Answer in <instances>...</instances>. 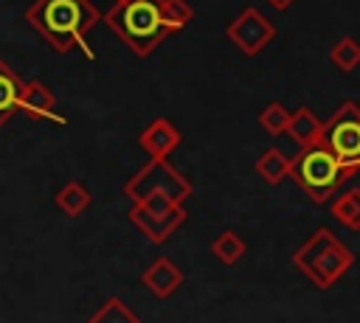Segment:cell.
Returning <instances> with one entry per match:
<instances>
[{"mask_svg":"<svg viewBox=\"0 0 360 323\" xmlns=\"http://www.w3.org/2000/svg\"><path fill=\"white\" fill-rule=\"evenodd\" d=\"M329 62L343 70V73H352L357 65H360V42L354 37H343L338 39L332 48H329Z\"/></svg>","mask_w":360,"mask_h":323,"instance_id":"cell-19","label":"cell"},{"mask_svg":"<svg viewBox=\"0 0 360 323\" xmlns=\"http://www.w3.org/2000/svg\"><path fill=\"white\" fill-rule=\"evenodd\" d=\"M90 202H93L90 191H87L82 183H76V180H68V183L53 194V205H56L65 216H79V213H84V211L90 208Z\"/></svg>","mask_w":360,"mask_h":323,"instance_id":"cell-15","label":"cell"},{"mask_svg":"<svg viewBox=\"0 0 360 323\" xmlns=\"http://www.w3.org/2000/svg\"><path fill=\"white\" fill-rule=\"evenodd\" d=\"M284 132L292 138V143H298L301 149H309V146H318L321 143L323 121L309 107H301V110L290 112V121H287V129Z\"/></svg>","mask_w":360,"mask_h":323,"instance_id":"cell-12","label":"cell"},{"mask_svg":"<svg viewBox=\"0 0 360 323\" xmlns=\"http://www.w3.org/2000/svg\"><path fill=\"white\" fill-rule=\"evenodd\" d=\"M287 121H290V110L281 104V101H270L262 112H259V126L267 132V135H281L287 129Z\"/></svg>","mask_w":360,"mask_h":323,"instance_id":"cell-20","label":"cell"},{"mask_svg":"<svg viewBox=\"0 0 360 323\" xmlns=\"http://www.w3.org/2000/svg\"><path fill=\"white\" fill-rule=\"evenodd\" d=\"M354 177L352 169H346L329 149L309 146L301 149L295 157H290V180L315 202V205H326V199L335 197V191Z\"/></svg>","mask_w":360,"mask_h":323,"instance_id":"cell-4","label":"cell"},{"mask_svg":"<svg viewBox=\"0 0 360 323\" xmlns=\"http://www.w3.org/2000/svg\"><path fill=\"white\" fill-rule=\"evenodd\" d=\"M160 11H163V17L180 31V28H186L191 20H194V8L186 3V0H160Z\"/></svg>","mask_w":360,"mask_h":323,"instance_id":"cell-21","label":"cell"},{"mask_svg":"<svg viewBox=\"0 0 360 323\" xmlns=\"http://www.w3.org/2000/svg\"><path fill=\"white\" fill-rule=\"evenodd\" d=\"M208 250H211V256H214L219 264L231 267V264H236V261L248 253V244H245V239H242L236 230H222V233L208 244Z\"/></svg>","mask_w":360,"mask_h":323,"instance_id":"cell-17","label":"cell"},{"mask_svg":"<svg viewBox=\"0 0 360 323\" xmlns=\"http://www.w3.org/2000/svg\"><path fill=\"white\" fill-rule=\"evenodd\" d=\"M20 90H22V79L11 70L6 59H0V126L14 112H20Z\"/></svg>","mask_w":360,"mask_h":323,"instance_id":"cell-13","label":"cell"},{"mask_svg":"<svg viewBox=\"0 0 360 323\" xmlns=\"http://www.w3.org/2000/svg\"><path fill=\"white\" fill-rule=\"evenodd\" d=\"M101 22L135 56H149L169 34H177V28L163 17L160 0H121L104 11Z\"/></svg>","mask_w":360,"mask_h":323,"instance_id":"cell-2","label":"cell"},{"mask_svg":"<svg viewBox=\"0 0 360 323\" xmlns=\"http://www.w3.org/2000/svg\"><path fill=\"white\" fill-rule=\"evenodd\" d=\"M20 110L37 121V118H48V121H56V124H65V118L56 112V95L51 93V87L39 79H31V81H22V90H20Z\"/></svg>","mask_w":360,"mask_h":323,"instance_id":"cell-11","label":"cell"},{"mask_svg":"<svg viewBox=\"0 0 360 323\" xmlns=\"http://www.w3.org/2000/svg\"><path fill=\"white\" fill-rule=\"evenodd\" d=\"M264 3H267L270 8H276V11H287V8H290L295 0H264Z\"/></svg>","mask_w":360,"mask_h":323,"instance_id":"cell-22","label":"cell"},{"mask_svg":"<svg viewBox=\"0 0 360 323\" xmlns=\"http://www.w3.org/2000/svg\"><path fill=\"white\" fill-rule=\"evenodd\" d=\"M321 146L329 149L354 174L360 171V107L354 101H343L323 124Z\"/></svg>","mask_w":360,"mask_h":323,"instance_id":"cell-6","label":"cell"},{"mask_svg":"<svg viewBox=\"0 0 360 323\" xmlns=\"http://www.w3.org/2000/svg\"><path fill=\"white\" fill-rule=\"evenodd\" d=\"M98 20L101 14L90 0H34L25 8V22L42 34L51 51L68 53L82 48L87 59H93V51L84 39Z\"/></svg>","mask_w":360,"mask_h":323,"instance_id":"cell-1","label":"cell"},{"mask_svg":"<svg viewBox=\"0 0 360 323\" xmlns=\"http://www.w3.org/2000/svg\"><path fill=\"white\" fill-rule=\"evenodd\" d=\"M225 37L245 53V56H256L262 53L273 37H276V25L256 8V6H245L225 28Z\"/></svg>","mask_w":360,"mask_h":323,"instance_id":"cell-7","label":"cell"},{"mask_svg":"<svg viewBox=\"0 0 360 323\" xmlns=\"http://www.w3.org/2000/svg\"><path fill=\"white\" fill-rule=\"evenodd\" d=\"M183 135L169 118H155L138 132V146L149 154V160H163L180 146Z\"/></svg>","mask_w":360,"mask_h":323,"instance_id":"cell-9","label":"cell"},{"mask_svg":"<svg viewBox=\"0 0 360 323\" xmlns=\"http://www.w3.org/2000/svg\"><path fill=\"white\" fill-rule=\"evenodd\" d=\"M127 219L132 222V228L152 244H163L174 230L183 228L186 222V208L183 205H166V208H149L141 202H132V208L127 211Z\"/></svg>","mask_w":360,"mask_h":323,"instance_id":"cell-8","label":"cell"},{"mask_svg":"<svg viewBox=\"0 0 360 323\" xmlns=\"http://www.w3.org/2000/svg\"><path fill=\"white\" fill-rule=\"evenodd\" d=\"M292 264L318 289H332L349 272V267H354V253L329 228H318L304 244L295 247Z\"/></svg>","mask_w":360,"mask_h":323,"instance_id":"cell-3","label":"cell"},{"mask_svg":"<svg viewBox=\"0 0 360 323\" xmlns=\"http://www.w3.org/2000/svg\"><path fill=\"white\" fill-rule=\"evenodd\" d=\"M329 213L349 230H360V188H349L332 199Z\"/></svg>","mask_w":360,"mask_h":323,"instance_id":"cell-16","label":"cell"},{"mask_svg":"<svg viewBox=\"0 0 360 323\" xmlns=\"http://www.w3.org/2000/svg\"><path fill=\"white\" fill-rule=\"evenodd\" d=\"M115 3H121V0H115Z\"/></svg>","mask_w":360,"mask_h":323,"instance_id":"cell-23","label":"cell"},{"mask_svg":"<svg viewBox=\"0 0 360 323\" xmlns=\"http://www.w3.org/2000/svg\"><path fill=\"white\" fill-rule=\"evenodd\" d=\"M256 174L267 183V185H278L281 180H287L290 177V157L278 149V146H267L262 154H259V160H256Z\"/></svg>","mask_w":360,"mask_h":323,"instance_id":"cell-14","label":"cell"},{"mask_svg":"<svg viewBox=\"0 0 360 323\" xmlns=\"http://www.w3.org/2000/svg\"><path fill=\"white\" fill-rule=\"evenodd\" d=\"M194 185L191 180L174 169L169 163V157L163 160H149L143 163L127 183H124V197L132 199V202H143V199H152V197H160V199H169L174 205H183L188 197H191Z\"/></svg>","mask_w":360,"mask_h":323,"instance_id":"cell-5","label":"cell"},{"mask_svg":"<svg viewBox=\"0 0 360 323\" xmlns=\"http://www.w3.org/2000/svg\"><path fill=\"white\" fill-rule=\"evenodd\" d=\"M183 281H186L183 270H180L172 258H166V256L155 258V261L141 272V284H143L155 298H160V301L172 298V295L183 286Z\"/></svg>","mask_w":360,"mask_h":323,"instance_id":"cell-10","label":"cell"},{"mask_svg":"<svg viewBox=\"0 0 360 323\" xmlns=\"http://www.w3.org/2000/svg\"><path fill=\"white\" fill-rule=\"evenodd\" d=\"M87 323H141V317L121 301V298H107L90 317H87Z\"/></svg>","mask_w":360,"mask_h":323,"instance_id":"cell-18","label":"cell"}]
</instances>
